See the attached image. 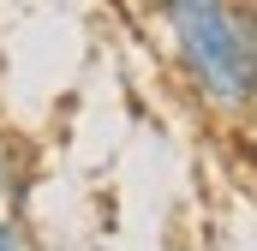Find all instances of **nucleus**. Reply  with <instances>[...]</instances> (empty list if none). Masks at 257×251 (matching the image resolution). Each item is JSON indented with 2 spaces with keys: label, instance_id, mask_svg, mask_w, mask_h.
Masks as SVG:
<instances>
[{
  "label": "nucleus",
  "instance_id": "obj_1",
  "mask_svg": "<svg viewBox=\"0 0 257 251\" xmlns=\"http://www.w3.org/2000/svg\"><path fill=\"white\" fill-rule=\"evenodd\" d=\"M186 90L227 126L257 120V6L251 0H156Z\"/></svg>",
  "mask_w": 257,
  "mask_h": 251
},
{
  "label": "nucleus",
  "instance_id": "obj_2",
  "mask_svg": "<svg viewBox=\"0 0 257 251\" xmlns=\"http://www.w3.org/2000/svg\"><path fill=\"white\" fill-rule=\"evenodd\" d=\"M18 197V150H12V138L0 132V209Z\"/></svg>",
  "mask_w": 257,
  "mask_h": 251
},
{
  "label": "nucleus",
  "instance_id": "obj_3",
  "mask_svg": "<svg viewBox=\"0 0 257 251\" xmlns=\"http://www.w3.org/2000/svg\"><path fill=\"white\" fill-rule=\"evenodd\" d=\"M0 251H30L24 245V227H18L12 215H0Z\"/></svg>",
  "mask_w": 257,
  "mask_h": 251
},
{
  "label": "nucleus",
  "instance_id": "obj_4",
  "mask_svg": "<svg viewBox=\"0 0 257 251\" xmlns=\"http://www.w3.org/2000/svg\"><path fill=\"white\" fill-rule=\"evenodd\" d=\"M132 6H156V0H132Z\"/></svg>",
  "mask_w": 257,
  "mask_h": 251
}]
</instances>
